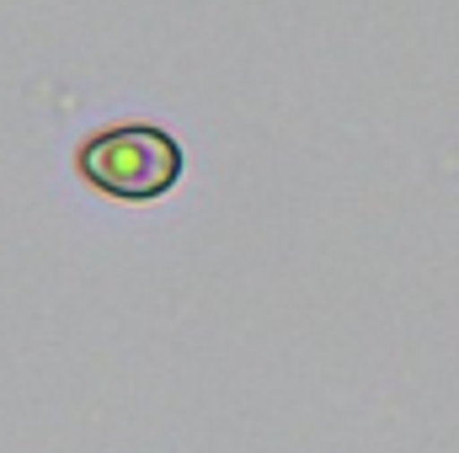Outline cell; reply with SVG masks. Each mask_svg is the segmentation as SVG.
Returning a JSON list of instances; mask_svg holds the SVG:
<instances>
[{
    "mask_svg": "<svg viewBox=\"0 0 459 453\" xmlns=\"http://www.w3.org/2000/svg\"><path fill=\"white\" fill-rule=\"evenodd\" d=\"M75 171L91 192L117 198V203H155L166 198L182 171H187V150L171 128L155 123H113L81 139L75 150Z\"/></svg>",
    "mask_w": 459,
    "mask_h": 453,
    "instance_id": "obj_1",
    "label": "cell"
}]
</instances>
